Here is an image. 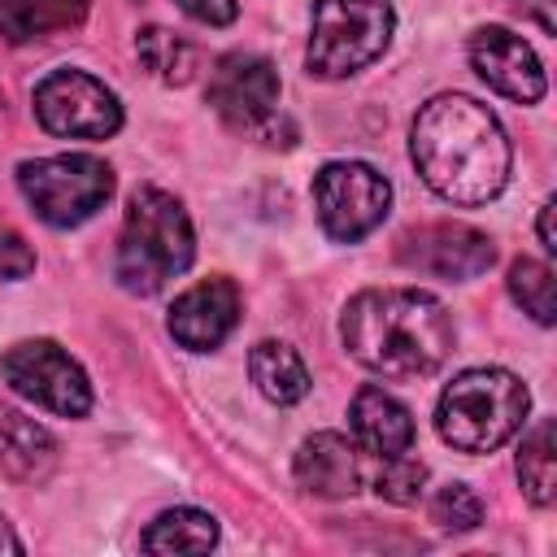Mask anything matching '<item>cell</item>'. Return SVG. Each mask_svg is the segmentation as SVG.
<instances>
[{
	"label": "cell",
	"instance_id": "1",
	"mask_svg": "<svg viewBox=\"0 0 557 557\" xmlns=\"http://www.w3.org/2000/svg\"><path fill=\"white\" fill-rule=\"evenodd\" d=\"M409 157L422 183L448 205H487L509 183V139L487 104L461 91L431 96L409 131Z\"/></svg>",
	"mask_w": 557,
	"mask_h": 557
},
{
	"label": "cell",
	"instance_id": "2",
	"mask_svg": "<svg viewBox=\"0 0 557 557\" xmlns=\"http://www.w3.org/2000/svg\"><path fill=\"white\" fill-rule=\"evenodd\" d=\"M339 339L357 366L383 379L435 374L457 339L448 309L418 287L357 292L339 313Z\"/></svg>",
	"mask_w": 557,
	"mask_h": 557
},
{
	"label": "cell",
	"instance_id": "3",
	"mask_svg": "<svg viewBox=\"0 0 557 557\" xmlns=\"http://www.w3.org/2000/svg\"><path fill=\"white\" fill-rule=\"evenodd\" d=\"M196 257V231L178 196L161 187H135L126 200L113 278L131 296H157Z\"/></svg>",
	"mask_w": 557,
	"mask_h": 557
},
{
	"label": "cell",
	"instance_id": "4",
	"mask_svg": "<svg viewBox=\"0 0 557 557\" xmlns=\"http://www.w3.org/2000/svg\"><path fill=\"white\" fill-rule=\"evenodd\" d=\"M531 396L518 374L500 366H474L461 370L435 405V431L457 453H496L509 444L527 422Z\"/></svg>",
	"mask_w": 557,
	"mask_h": 557
},
{
	"label": "cell",
	"instance_id": "5",
	"mask_svg": "<svg viewBox=\"0 0 557 557\" xmlns=\"http://www.w3.org/2000/svg\"><path fill=\"white\" fill-rule=\"evenodd\" d=\"M396 13L387 0H313L309 26V74L318 78H348L379 61L392 44Z\"/></svg>",
	"mask_w": 557,
	"mask_h": 557
},
{
	"label": "cell",
	"instance_id": "6",
	"mask_svg": "<svg viewBox=\"0 0 557 557\" xmlns=\"http://www.w3.org/2000/svg\"><path fill=\"white\" fill-rule=\"evenodd\" d=\"M17 187L39 222L48 226H78L104 209L113 196V170L109 161L91 152H61V157H35L17 165Z\"/></svg>",
	"mask_w": 557,
	"mask_h": 557
},
{
	"label": "cell",
	"instance_id": "7",
	"mask_svg": "<svg viewBox=\"0 0 557 557\" xmlns=\"http://www.w3.org/2000/svg\"><path fill=\"white\" fill-rule=\"evenodd\" d=\"M30 104L39 126L61 139H109L122 131V100L113 96V87L74 65L44 74Z\"/></svg>",
	"mask_w": 557,
	"mask_h": 557
},
{
	"label": "cell",
	"instance_id": "8",
	"mask_svg": "<svg viewBox=\"0 0 557 557\" xmlns=\"http://www.w3.org/2000/svg\"><path fill=\"white\" fill-rule=\"evenodd\" d=\"M313 209L335 244H357L387 218L392 183L366 161H326L313 174Z\"/></svg>",
	"mask_w": 557,
	"mask_h": 557
},
{
	"label": "cell",
	"instance_id": "9",
	"mask_svg": "<svg viewBox=\"0 0 557 557\" xmlns=\"http://www.w3.org/2000/svg\"><path fill=\"white\" fill-rule=\"evenodd\" d=\"M4 383L30 405L57 418H83L91 409V383L83 366L52 339H22L0 357Z\"/></svg>",
	"mask_w": 557,
	"mask_h": 557
},
{
	"label": "cell",
	"instance_id": "10",
	"mask_svg": "<svg viewBox=\"0 0 557 557\" xmlns=\"http://www.w3.org/2000/svg\"><path fill=\"white\" fill-rule=\"evenodd\" d=\"M278 70L257 52H226L209 74V104L235 131L270 135L278 117Z\"/></svg>",
	"mask_w": 557,
	"mask_h": 557
},
{
	"label": "cell",
	"instance_id": "11",
	"mask_svg": "<svg viewBox=\"0 0 557 557\" xmlns=\"http://www.w3.org/2000/svg\"><path fill=\"white\" fill-rule=\"evenodd\" d=\"M400 261L418 274L466 283V278H479L483 270H492L496 248L483 231H474L466 222H426V226L400 235Z\"/></svg>",
	"mask_w": 557,
	"mask_h": 557
},
{
	"label": "cell",
	"instance_id": "12",
	"mask_svg": "<svg viewBox=\"0 0 557 557\" xmlns=\"http://www.w3.org/2000/svg\"><path fill=\"white\" fill-rule=\"evenodd\" d=\"M470 70L505 100L513 104H535L544 100V65L531 52V44L522 35H513L509 26H479L466 44Z\"/></svg>",
	"mask_w": 557,
	"mask_h": 557
},
{
	"label": "cell",
	"instance_id": "13",
	"mask_svg": "<svg viewBox=\"0 0 557 557\" xmlns=\"http://www.w3.org/2000/svg\"><path fill=\"white\" fill-rule=\"evenodd\" d=\"M235 322H239V287L226 274L200 278L187 292H178L174 305H170V318H165L170 335L187 352H213V348H222L226 335L235 331Z\"/></svg>",
	"mask_w": 557,
	"mask_h": 557
},
{
	"label": "cell",
	"instance_id": "14",
	"mask_svg": "<svg viewBox=\"0 0 557 557\" xmlns=\"http://www.w3.org/2000/svg\"><path fill=\"white\" fill-rule=\"evenodd\" d=\"M296 483L309 492V496H322V500H344L361 487V453L348 435L339 431H318L309 435L300 448H296Z\"/></svg>",
	"mask_w": 557,
	"mask_h": 557
},
{
	"label": "cell",
	"instance_id": "15",
	"mask_svg": "<svg viewBox=\"0 0 557 557\" xmlns=\"http://www.w3.org/2000/svg\"><path fill=\"white\" fill-rule=\"evenodd\" d=\"M352 440L374 457H396L413 448V413L379 383H366L348 405Z\"/></svg>",
	"mask_w": 557,
	"mask_h": 557
},
{
	"label": "cell",
	"instance_id": "16",
	"mask_svg": "<svg viewBox=\"0 0 557 557\" xmlns=\"http://www.w3.org/2000/svg\"><path fill=\"white\" fill-rule=\"evenodd\" d=\"M57 466V440L48 426L13 405H0V470L13 483H44Z\"/></svg>",
	"mask_w": 557,
	"mask_h": 557
},
{
	"label": "cell",
	"instance_id": "17",
	"mask_svg": "<svg viewBox=\"0 0 557 557\" xmlns=\"http://www.w3.org/2000/svg\"><path fill=\"white\" fill-rule=\"evenodd\" d=\"M248 374L257 383V392L270 400V405H296L309 396L313 379H309V366L300 361V352L283 339H261L252 352H248Z\"/></svg>",
	"mask_w": 557,
	"mask_h": 557
},
{
	"label": "cell",
	"instance_id": "18",
	"mask_svg": "<svg viewBox=\"0 0 557 557\" xmlns=\"http://www.w3.org/2000/svg\"><path fill=\"white\" fill-rule=\"evenodd\" d=\"M87 17V0H0V35L9 44L70 30Z\"/></svg>",
	"mask_w": 557,
	"mask_h": 557
},
{
	"label": "cell",
	"instance_id": "19",
	"mask_svg": "<svg viewBox=\"0 0 557 557\" xmlns=\"http://www.w3.org/2000/svg\"><path fill=\"white\" fill-rule=\"evenodd\" d=\"M218 544V518L205 509H165L139 535L144 553H209Z\"/></svg>",
	"mask_w": 557,
	"mask_h": 557
},
{
	"label": "cell",
	"instance_id": "20",
	"mask_svg": "<svg viewBox=\"0 0 557 557\" xmlns=\"http://www.w3.org/2000/svg\"><path fill=\"white\" fill-rule=\"evenodd\" d=\"M518 483H522L531 505H540V509L553 505V492H557V440H553V422L548 418H540L518 444Z\"/></svg>",
	"mask_w": 557,
	"mask_h": 557
},
{
	"label": "cell",
	"instance_id": "21",
	"mask_svg": "<svg viewBox=\"0 0 557 557\" xmlns=\"http://www.w3.org/2000/svg\"><path fill=\"white\" fill-rule=\"evenodd\" d=\"M135 52H139V65L157 78V83H170V87H183L196 78V48L165 30V26H144L135 35Z\"/></svg>",
	"mask_w": 557,
	"mask_h": 557
},
{
	"label": "cell",
	"instance_id": "22",
	"mask_svg": "<svg viewBox=\"0 0 557 557\" xmlns=\"http://www.w3.org/2000/svg\"><path fill=\"white\" fill-rule=\"evenodd\" d=\"M509 296H513V305H522V313H531L540 326H553V313H557V305H553V270H548L544 261L518 257V261L509 265Z\"/></svg>",
	"mask_w": 557,
	"mask_h": 557
},
{
	"label": "cell",
	"instance_id": "23",
	"mask_svg": "<svg viewBox=\"0 0 557 557\" xmlns=\"http://www.w3.org/2000/svg\"><path fill=\"white\" fill-rule=\"evenodd\" d=\"M379 474H374V492L392 505H413L426 487V466L409 453H396V457H379Z\"/></svg>",
	"mask_w": 557,
	"mask_h": 557
},
{
	"label": "cell",
	"instance_id": "24",
	"mask_svg": "<svg viewBox=\"0 0 557 557\" xmlns=\"http://www.w3.org/2000/svg\"><path fill=\"white\" fill-rule=\"evenodd\" d=\"M431 522H440L444 531H474L483 522V500L470 483H444L431 496Z\"/></svg>",
	"mask_w": 557,
	"mask_h": 557
},
{
	"label": "cell",
	"instance_id": "25",
	"mask_svg": "<svg viewBox=\"0 0 557 557\" xmlns=\"http://www.w3.org/2000/svg\"><path fill=\"white\" fill-rule=\"evenodd\" d=\"M30 270H35V252L26 248V239H22L13 226L0 222V278H4V283H17V278H26Z\"/></svg>",
	"mask_w": 557,
	"mask_h": 557
},
{
	"label": "cell",
	"instance_id": "26",
	"mask_svg": "<svg viewBox=\"0 0 557 557\" xmlns=\"http://www.w3.org/2000/svg\"><path fill=\"white\" fill-rule=\"evenodd\" d=\"M187 17H196V22H205V26H231L235 22V13H239V4L235 0H174Z\"/></svg>",
	"mask_w": 557,
	"mask_h": 557
},
{
	"label": "cell",
	"instance_id": "27",
	"mask_svg": "<svg viewBox=\"0 0 557 557\" xmlns=\"http://www.w3.org/2000/svg\"><path fill=\"white\" fill-rule=\"evenodd\" d=\"M553 200H544L540 205V222H535V231H540V244H544V252H557V235H553Z\"/></svg>",
	"mask_w": 557,
	"mask_h": 557
},
{
	"label": "cell",
	"instance_id": "28",
	"mask_svg": "<svg viewBox=\"0 0 557 557\" xmlns=\"http://www.w3.org/2000/svg\"><path fill=\"white\" fill-rule=\"evenodd\" d=\"M22 548H26V544H22L17 535H13V527H9V518L0 513V553H22Z\"/></svg>",
	"mask_w": 557,
	"mask_h": 557
},
{
	"label": "cell",
	"instance_id": "29",
	"mask_svg": "<svg viewBox=\"0 0 557 557\" xmlns=\"http://www.w3.org/2000/svg\"><path fill=\"white\" fill-rule=\"evenodd\" d=\"M522 9H531L540 17V26H553V0H518Z\"/></svg>",
	"mask_w": 557,
	"mask_h": 557
}]
</instances>
